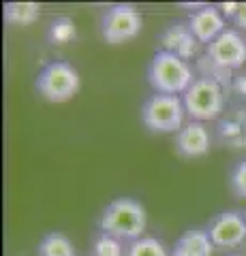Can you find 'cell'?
I'll use <instances>...</instances> for the list:
<instances>
[{
  "label": "cell",
  "instance_id": "6da1fadb",
  "mask_svg": "<svg viewBox=\"0 0 246 256\" xmlns=\"http://www.w3.org/2000/svg\"><path fill=\"white\" fill-rule=\"evenodd\" d=\"M148 226V214L146 207L137 198L131 196H118L112 203L105 205V210L99 216V230L107 233L122 244H133L137 239L146 237Z\"/></svg>",
  "mask_w": 246,
  "mask_h": 256
},
{
  "label": "cell",
  "instance_id": "7a4b0ae2",
  "mask_svg": "<svg viewBox=\"0 0 246 256\" xmlns=\"http://www.w3.org/2000/svg\"><path fill=\"white\" fill-rule=\"evenodd\" d=\"M146 77L154 94H169V96L184 94L197 79L188 60L165 50L156 52L152 56L146 70Z\"/></svg>",
  "mask_w": 246,
  "mask_h": 256
},
{
  "label": "cell",
  "instance_id": "3957f363",
  "mask_svg": "<svg viewBox=\"0 0 246 256\" xmlns=\"http://www.w3.org/2000/svg\"><path fill=\"white\" fill-rule=\"evenodd\" d=\"M184 118L186 109L182 96L152 94L141 105V124L156 134H178L184 126Z\"/></svg>",
  "mask_w": 246,
  "mask_h": 256
},
{
  "label": "cell",
  "instance_id": "277c9868",
  "mask_svg": "<svg viewBox=\"0 0 246 256\" xmlns=\"http://www.w3.org/2000/svg\"><path fill=\"white\" fill-rule=\"evenodd\" d=\"M82 79L73 64L65 60H54L39 70L35 88L47 102H67L79 92Z\"/></svg>",
  "mask_w": 246,
  "mask_h": 256
},
{
  "label": "cell",
  "instance_id": "5b68a950",
  "mask_svg": "<svg viewBox=\"0 0 246 256\" xmlns=\"http://www.w3.org/2000/svg\"><path fill=\"white\" fill-rule=\"evenodd\" d=\"M182 102L193 122H210L225 111V88L210 77H197L182 94Z\"/></svg>",
  "mask_w": 246,
  "mask_h": 256
},
{
  "label": "cell",
  "instance_id": "8992f818",
  "mask_svg": "<svg viewBox=\"0 0 246 256\" xmlns=\"http://www.w3.org/2000/svg\"><path fill=\"white\" fill-rule=\"evenodd\" d=\"M144 18L133 4H114L101 18V36L109 45H122L139 36Z\"/></svg>",
  "mask_w": 246,
  "mask_h": 256
},
{
  "label": "cell",
  "instance_id": "52a82bcc",
  "mask_svg": "<svg viewBox=\"0 0 246 256\" xmlns=\"http://www.w3.org/2000/svg\"><path fill=\"white\" fill-rule=\"evenodd\" d=\"M205 58L223 70H237L246 64V41L237 30H225L205 47Z\"/></svg>",
  "mask_w": 246,
  "mask_h": 256
},
{
  "label": "cell",
  "instance_id": "ba28073f",
  "mask_svg": "<svg viewBox=\"0 0 246 256\" xmlns=\"http://www.w3.org/2000/svg\"><path fill=\"white\" fill-rule=\"evenodd\" d=\"M208 233L214 248H237L246 242V218L235 210L220 212L210 220Z\"/></svg>",
  "mask_w": 246,
  "mask_h": 256
},
{
  "label": "cell",
  "instance_id": "9c48e42d",
  "mask_svg": "<svg viewBox=\"0 0 246 256\" xmlns=\"http://www.w3.org/2000/svg\"><path fill=\"white\" fill-rule=\"evenodd\" d=\"M210 146H212V137L203 122H193L190 120L176 134V154L180 158H188V160L201 158L210 152Z\"/></svg>",
  "mask_w": 246,
  "mask_h": 256
},
{
  "label": "cell",
  "instance_id": "30bf717a",
  "mask_svg": "<svg viewBox=\"0 0 246 256\" xmlns=\"http://www.w3.org/2000/svg\"><path fill=\"white\" fill-rule=\"evenodd\" d=\"M188 28L197 41L205 43V47H208L212 41H216V38L227 30L223 13H220L214 4H203L201 9L190 13Z\"/></svg>",
  "mask_w": 246,
  "mask_h": 256
},
{
  "label": "cell",
  "instance_id": "8fae6325",
  "mask_svg": "<svg viewBox=\"0 0 246 256\" xmlns=\"http://www.w3.org/2000/svg\"><path fill=\"white\" fill-rule=\"evenodd\" d=\"M161 43L165 52H171L180 56V58L188 60L190 56H195L199 41L193 36V32L188 28V22H176L161 34Z\"/></svg>",
  "mask_w": 246,
  "mask_h": 256
},
{
  "label": "cell",
  "instance_id": "7c38bea8",
  "mask_svg": "<svg viewBox=\"0 0 246 256\" xmlns=\"http://www.w3.org/2000/svg\"><path fill=\"white\" fill-rule=\"evenodd\" d=\"M214 252V244L210 239L208 228H188L184 230L176 246L171 248V256H212Z\"/></svg>",
  "mask_w": 246,
  "mask_h": 256
},
{
  "label": "cell",
  "instance_id": "4fadbf2b",
  "mask_svg": "<svg viewBox=\"0 0 246 256\" xmlns=\"http://www.w3.org/2000/svg\"><path fill=\"white\" fill-rule=\"evenodd\" d=\"M3 18L11 26H33L41 18V4L37 2H7Z\"/></svg>",
  "mask_w": 246,
  "mask_h": 256
},
{
  "label": "cell",
  "instance_id": "5bb4252c",
  "mask_svg": "<svg viewBox=\"0 0 246 256\" xmlns=\"http://www.w3.org/2000/svg\"><path fill=\"white\" fill-rule=\"evenodd\" d=\"M37 254L39 256H77L73 242L58 230L47 233L37 246Z\"/></svg>",
  "mask_w": 246,
  "mask_h": 256
},
{
  "label": "cell",
  "instance_id": "9a60e30c",
  "mask_svg": "<svg viewBox=\"0 0 246 256\" xmlns=\"http://www.w3.org/2000/svg\"><path fill=\"white\" fill-rule=\"evenodd\" d=\"M124 256H171L161 239L156 237H141L133 244H126V252Z\"/></svg>",
  "mask_w": 246,
  "mask_h": 256
},
{
  "label": "cell",
  "instance_id": "2e32d148",
  "mask_svg": "<svg viewBox=\"0 0 246 256\" xmlns=\"http://www.w3.org/2000/svg\"><path fill=\"white\" fill-rule=\"evenodd\" d=\"M77 36V28H75V22L71 18H56L50 28H47V41L52 45H65V43H71L73 38Z\"/></svg>",
  "mask_w": 246,
  "mask_h": 256
},
{
  "label": "cell",
  "instance_id": "e0dca14e",
  "mask_svg": "<svg viewBox=\"0 0 246 256\" xmlns=\"http://www.w3.org/2000/svg\"><path fill=\"white\" fill-rule=\"evenodd\" d=\"M220 134L233 148H246V116H235L220 124Z\"/></svg>",
  "mask_w": 246,
  "mask_h": 256
},
{
  "label": "cell",
  "instance_id": "ac0fdd59",
  "mask_svg": "<svg viewBox=\"0 0 246 256\" xmlns=\"http://www.w3.org/2000/svg\"><path fill=\"white\" fill-rule=\"evenodd\" d=\"M126 252V246L107 233H99L94 235V242H92V256H124Z\"/></svg>",
  "mask_w": 246,
  "mask_h": 256
},
{
  "label": "cell",
  "instance_id": "d6986e66",
  "mask_svg": "<svg viewBox=\"0 0 246 256\" xmlns=\"http://www.w3.org/2000/svg\"><path fill=\"white\" fill-rule=\"evenodd\" d=\"M229 188L235 196L246 198V160L233 164L231 173H229Z\"/></svg>",
  "mask_w": 246,
  "mask_h": 256
},
{
  "label": "cell",
  "instance_id": "ffe728a7",
  "mask_svg": "<svg viewBox=\"0 0 246 256\" xmlns=\"http://www.w3.org/2000/svg\"><path fill=\"white\" fill-rule=\"evenodd\" d=\"M231 22H233L240 30L246 32V2H237V9H235V13H233Z\"/></svg>",
  "mask_w": 246,
  "mask_h": 256
},
{
  "label": "cell",
  "instance_id": "44dd1931",
  "mask_svg": "<svg viewBox=\"0 0 246 256\" xmlns=\"http://www.w3.org/2000/svg\"><path fill=\"white\" fill-rule=\"evenodd\" d=\"M233 90H235L237 94L246 96V75H242V77H235V79H233Z\"/></svg>",
  "mask_w": 246,
  "mask_h": 256
},
{
  "label": "cell",
  "instance_id": "7402d4cb",
  "mask_svg": "<svg viewBox=\"0 0 246 256\" xmlns=\"http://www.w3.org/2000/svg\"><path fill=\"white\" fill-rule=\"evenodd\" d=\"M233 256H240V254H233Z\"/></svg>",
  "mask_w": 246,
  "mask_h": 256
}]
</instances>
